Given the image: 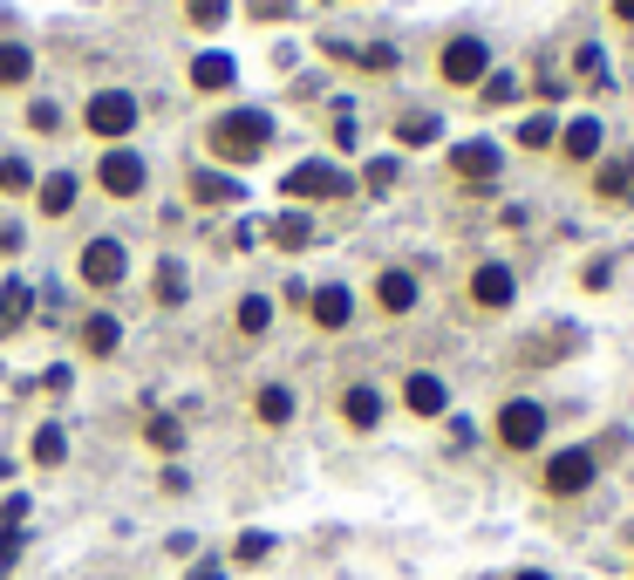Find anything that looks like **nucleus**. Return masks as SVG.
Instances as JSON below:
<instances>
[{
    "label": "nucleus",
    "instance_id": "obj_23",
    "mask_svg": "<svg viewBox=\"0 0 634 580\" xmlns=\"http://www.w3.org/2000/svg\"><path fill=\"white\" fill-rule=\"evenodd\" d=\"M600 198H634V158H614V164H600Z\"/></svg>",
    "mask_w": 634,
    "mask_h": 580
},
{
    "label": "nucleus",
    "instance_id": "obj_22",
    "mask_svg": "<svg viewBox=\"0 0 634 580\" xmlns=\"http://www.w3.org/2000/svg\"><path fill=\"white\" fill-rule=\"evenodd\" d=\"M314 239V219L308 212H281V219H273V246H287V254H294V246H308Z\"/></svg>",
    "mask_w": 634,
    "mask_h": 580
},
{
    "label": "nucleus",
    "instance_id": "obj_3",
    "mask_svg": "<svg viewBox=\"0 0 634 580\" xmlns=\"http://www.w3.org/2000/svg\"><path fill=\"white\" fill-rule=\"evenodd\" d=\"M498 437H505V451H532L546 437V403H532V396H512L498 410Z\"/></svg>",
    "mask_w": 634,
    "mask_h": 580
},
{
    "label": "nucleus",
    "instance_id": "obj_35",
    "mask_svg": "<svg viewBox=\"0 0 634 580\" xmlns=\"http://www.w3.org/2000/svg\"><path fill=\"white\" fill-rule=\"evenodd\" d=\"M355 62H362V69H396V48H389V41H375V48H362Z\"/></svg>",
    "mask_w": 634,
    "mask_h": 580
},
{
    "label": "nucleus",
    "instance_id": "obj_11",
    "mask_svg": "<svg viewBox=\"0 0 634 580\" xmlns=\"http://www.w3.org/2000/svg\"><path fill=\"white\" fill-rule=\"evenodd\" d=\"M402 403H410L417 417H444V410H450V390H444L430 369H417V375H402Z\"/></svg>",
    "mask_w": 634,
    "mask_h": 580
},
{
    "label": "nucleus",
    "instance_id": "obj_43",
    "mask_svg": "<svg viewBox=\"0 0 634 580\" xmlns=\"http://www.w3.org/2000/svg\"><path fill=\"white\" fill-rule=\"evenodd\" d=\"M0 246H14V233H0Z\"/></svg>",
    "mask_w": 634,
    "mask_h": 580
},
{
    "label": "nucleus",
    "instance_id": "obj_1",
    "mask_svg": "<svg viewBox=\"0 0 634 580\" xmlns=\"http://www.w3.org/2000/svg\"><path fill=\"white\" fill-rule=\"evenodd\" d=\"M266 144H273V110H225L212 123V150L225 164H252Z\"/></svg>",
    "mask_w": 634,
    "mask_h": 580
},
{
    "label": "nucleus",
    "instance_id": "obj_8",
    "mask_svg": "<svg viewBox=\"0 0 634 580\" xmlns=\"http://www.w3.org/2000/svg\"><path fill=\"white\" fill-rule=\"evenodd\" d=\"M348 192V171L335 164H294L287 171V198H341Z\"/></svg>",
    "mask_w": 634,
    "mask_h": 580
},
{
    "label": "nucleus",
    "instance_id": "obj_40",
    "mask_svg": "<svg viewBox=\"0 0 634 580\" xmlns=\"http://www.w3.org/2000/svg\"><path fill=\"white\" fill-rule=\"evenodd\" d=\"M185 580H225V567H219V560H198V567H191Z\"/></svg>",
    "mask_w": 634,
    "mask_h": 580
},
{
    "label": "nucleus",
    "instance_id": "obj_27",
    "mask_svg": "<svg viewBox=\"0 0 634 580\" xmlns=\"http://www.w3.org/2000/svg\"><path fill=\"white\" fill-rule=\"evenodd\" d=\"M519 144H525V150L560 144V123H552V110H546V116H525V123H519Z\"/></svg>",
    "mask_w": 634,
    "mask_h": 580
},
{
    "label": "nucleus",
    "instance_id": "obj_30",
    "mask_svg": "<svg viewBox=\"0 0 634 580\" xmlns=\"http://www.w3.org/2000/svg\"><path fill=\"white\" fill-rule=\"evenodd\" d=\"M144 437L158 444V451H185V423H177V417H150V423H144Z\"/></svg>",
    "mask_w": 634,
    "mask_h": 580
},
{
    "label": "nucleus",
    "instance_id": "obj_16",
    "mask_svg": "<svg viewBox=\"0 0 634 580\" xmlns=\"http://www.w3.org/2000/svg\"><path fill=\"white\" fill-rule=\"evenodd\" d=\"M560 150H567L573 164H587L594 150H600V116H580V123H567V131H560Z\"/></svg>",
    "mask_w": 634,
    "mask_h": 580
},
{
    "label": "nucleus",
    "instance_id": "obj_12",
    "mask_svg": "<svg viewBox=\"0 0 634 580\" xmlns=\"http://www.w3.org/2000/svg\"><path fill=\"white\" fill-rule=\"evenodd\" d=\"M341 417L355 423V431H375V423H383V390H375V383H355L341 396Z\"/></svg>",
    "mask_w": 634,
    "mask_h": 580
},
{
    "label": "nucleus",
    "instance_id": "obj_9",
    "mask_svg": "<svg viewBox=\"0 0 634 580\" xmlns=\"http://www.w3.org/2000/svg\"><path fill=\"white\" fill-rule=\"evenodd\" d=\"M96 178H103L110 198H137L144 192V158H137V150H110V158L96 164Z\"/></svg>",
    "mask_w": 634,
    "mask_h": 580
},
{
    "label": "nucleus",
    "instance_id": "obj_37",
    "mask_svg": "<svg viewBox=\"0 0 634 580\" xmlns=\"http://www.w3.org/2000/svg\"><path fill=\"white\" fill-rule=\"evenodd\" d=\"M266 553H273L266 533H246V540H239V560H246V567H252V560H266Z\"/></svg>",
    "mask_w": 634,
    "mask_h": 580
},
{
    "label": "nucleus",
    "instance_id": "obj_33",
    "mask_svg": "<svg viewBox=\"0 0 634 580\" xmlns=\"http://www.w3.org/2000/svg\"><path fill=\"white\" fill-rule=\"evenodd\" d=\"M185 14H191V28H206V35H212V28H219V21L233 14V8H225V0H191Z\"/></svg>",
    "mask_w": 634,
    "mask_h": 580
},
{
    "label": "nucleus",
    "instance_id": "obj_26",
    "mask_svg": "<svg viewBox=\"0 0 634 580\" xmlns=\"http://www.w3.org/2000/svg\"><path fill=\"white\" fill-rule=\"evenodd\" d=\"M266 328H273V300L266 294H246L239 300V335H266Z\"/></svg>",
    "mask_w": 634,
    "mask_h": 580
},
{
    "label": "nucleus",
    "instance_id": "obj_36",
    "mask_svg": "<svg viewBox=\"0 0 634 580\" xmlns=\"http://www.w3.org/2000/svg\"><path fill=\"white\" fill-rule=\"evenodd\" d=\"M28 123L35 131H62V110L55 103H28Z\"/></svg>",
    "mask_w": 634,
    "mask_h": 580
},
{
    "label": "nucleus",
    "instance_id": "obj_28",
    "mask_svg": "<svg viewBox=\"0 0 634 580\" xmlns=\"http://www.w3.org/2000/svg\"><path fill=\"white\" fill-rule=\"evenodd\" d=\"M62 458H69L62 423H41V431H35V465H62Z\"/></svg>",
    "mask_w": 634,
    "mask_h": 580
},
{
    "label": "nucleus",
    "instance_id": "obj_18",
    "mask_svg": "<svg viewBox=\"0 0 634 580\" xmlns=\"http://www.w3.org/2000/svg\"><path fill=\"white\" fill-rule=\"evenodd\" d=\"M116 342H123V321L116 314H89L83 321V348H89V356H116Z\"/></svg>",
    "mask_w": 634,
    "mask_h": 580
},
{
    "label": "nucleus",
    "instance_id": "obj_21",
    "mask_svg": "<svg viewBox=\"0 0 634 580\" xmlns=\"http://www.w3.org/2000/svg\"><path fill=\"white\" fill-rule=\"evenodd\" d=\"M191 198H206V206H233V198H239V178H219V171H191Z\"/></svg>",
    "mask_w": 634,
    "mask_h": 580
},
{
    "label": "nucleus",
    "instance_id": "obj_5",
    "mask_svg": "<svg viewBox=\"0 0 634 580\" xmlns=\"http://www.w3.org/2000/svg\"><path fill=\"white\" fill-rule=\"evenodd\" d=\"M594 485V451H552L546 458V492L552 498H573Z\"/></svg>",
    "mask_w": 634,
    "mask_h": 580
},
{
    "label": "nucleus",
    "instance_id": "obj_41",
    "mask_svg": "<svg viewBox=\"0 0 634 580\" xmlns=\"http://www.w3.org/2000/svg\"><path fill=\"white\" fill-rule=\"evenodd\" d=\"M614 14H621V21H634V0H614Z\"/></svg>",
    "mask_w": 634,
    "mask_h": 580
},
{
    "label": "nucleus",
    "instance_id": "obj_14",
    "mask_svg": "<svg viewBox=\"0 0 634 580\" xmlns=\"http://www.w3.org/2000/svg\"><path fill=\"white\" fill-rule=\"evenodd\" d=\"M375 308H383V314H410L417 308V281H410V273H375Z\"/></svg>",
    "mask_w": 634,
    "mask_h": 580
},
{
    "label": "nucleus",
    "instance_id": "obj_6",
    "mask_svg": "<svg viewBox=\"0 0 634 580\" xmlns=\"http://www.w3.org/2000/svg\"><path fill=\"white\" fill-rule=\"evenodd\" d=\"M450 171H458L464 185H485V178H498V171H505V150L492 137H471V144L450 150Z\"/></svg>",
    "mask_w": 634,
    "mask_h": 580
},
{
    "label": "nucleus",
    "instance_id": "obj_24",
    "mask_svg": "<svg viewBox=\"0 0 634 580\" xmlns=\"http://www.w3.org/2000/svg\"><path fill=\"white\" fill-rule=\"evenodd\" d=\"M252 410H260V423H287V417H294V390H287V383H266Z\"/></svg>",
    "mask_w": 634,
    "mask_h": 580
},
{
    "label": "nucleus",
    "instance_id": "obj_31",
    "mask_svg": "<svg viewBox=\"0 0 634 580\" xmlns=\"http://www.w3.org/2000/svg\"><path fill=\"white\" fill-rule=\"evenodd\" d=\"M0 192H35V164L28 158H0Z\"/></svg>",
    "mask_w": 634,
    "mask_h": 580
},
{
    "label": "nucleus",
    "instance_id": "obj_42",
    "mask_svg": "<svg viewBox=\"0 0 634 580\" xmlns=\"http://www.w3.org/2000/svg\"><path fill=\"white\" fill-rule=\"evenodd\" d=\"M512 580H552V573H512Z\"/></svg>",
    "mask_w": 634,
    "mask_h": 580
},
{
    "label": "nucleus",
    "instance_id": "obj_17",
    "mask_svg": "<svg viewBox=\"0 0 634 580\" xmlns=\"http://www.w3.org/2000/svg\"><path fill=\"white\" fill-rule=\"evenodd\" d=\"M35 198H41L48 219H62L75 206V178H69V171H48V178H35Z\"/></svg>",
    "mask_w": 634,
    "mask_h": 580
},
{
    "label": "nucleus",
    "instance_id": "obj_7",
    "mask_svg": "<svg viewBox=\"0 0 634 580\" xmlns=\"http://www.w3.org/2000/svg\"><path fill=\"white\" fill-rule=\"evenodd\" d=\"M123 267H130L123 239H89V246H83V281H89V287H116Z\"/></svg>",
    "mask_w": 634,
    "mask_h": 580
},
{
    "label": "nucleus",
    "instance_id": "obj_19",
    "mask_svg": "<svg viewBox=\"0 0 634 580\" xmlns=\"http://www.w3.org/2000/svg\"><path fill=\"white\" fill-rule=\"evenodd\" d=\"M28 308H35L28 281H8V287H0V335H14V328L28 321Z\"/></svg>",
    "mask_w": 634,
    "mask_h": 580
},
{
    "label": "nucleus",
    "instance_id": "obj_13",
    "mask_svg": "<svg viewBox=\"0 0 634 580\" xmlns=\"http://www.w3.org/2000/svg\"><path fill=\"white\" fill-rule=\"evenodd\" d=\"M233 75H239L233 55H225V48H206V55L191 62V89H206V96H212V89H233Z\"/></svg>",
    "mask_w": 634,
    "mask_h": 580
},
{
    "label": "nucleus",
    "instance_id": "obj_2",
    "mask_svg": "<svg viewBox=\"0 0 634 580\" xmlns=\"http://www.w3.org/2000/svg\"><path fill=\"white\" fill-rule=\"evenodd\" d=\"M137 116H144V110H137L130 89H96V96H89V131H96V137H130Z\"/></svg>",
    "mask_w": 634,
    "mask_h": 580
},
{
    "label": "nucleus",
    "instance_id": "obj_39",
    "mask_svg": "<svg viewBox=\"0 0 634 580\" xmlns=\"http://www.w3.org/2000/svg\"><path fill=\"white\" fill-rule=\"evenodd\" d=\"M573 69H580V75H600V48H594V41L573 48Z\"/></svg>",
    "mask_w": 634,
    "mask_h": 580
},
{
    "label": "nucleus",
    "instance_id": "obj_34",
    "mask_svg": "<svg viewBox=\"0 0 634 580\" xmlns=\"http://www.w3.org/2000/svg\"><path fill=\"white\" fill-rule=\"evenodd\" d=\"M362 185H369V192H389V185H396V158H375V164L362 171Z\"/></svg>",
    "mask_w": 634,
    "mask_h": 580
},
{
    "label": "nucleus",
    "instance_id": "obj_25",
    "mask_svg": "<svg viewBox=\"0 0 634 580\" xmlns=\"http://www.w3.org/2000/svg\"><path fill=\"white\" fill-rule=\"evenodd\" d=\"M185 294H191V281H185V260H164V267H158V308H177Z\"/></svg>",
    "mask_w": 634,
    "mask_h": 580
},
{
    "label": "nucleus",
    "instance_id": "obj_20",
    "mask_svg": "<svg viewBox=\"0 0 634 580\" xmlns=\"http://www.w3.org/2000/svg\"><path fill=\"white\" fill-rule=\"evenodd\" d=\"M28 75H35V55L21 41H0V89H21Z\"/></svg>",
    "mask_w": 634,
    "mask_h": 580
},
{
    "label": "nucleus",
    "instance_id": "obj_10",
    "mask_svg": "<svg viewBox=\"0 0 634 580\" xmlns=\"http://www.w3.org/2000/svg\"><path fill=\"white\" fill-rule=\"evenodd\" d=\"M512 294H519V281H512V267H477L471 273V300H477V308H512Z\"/></svg>",
    "mask_w": 634,
    "mask_h": 580
},
{
    "label": "nucleus",
    "instance_id": "obj_32",
    "mask_svg": "<svg viewBox=\"0 0 634 580\" xmlns=\"http://www.w3.org/2000/svg\"><path fill=\"white\" fill-rule=\"evenodd\" d=\"M477 96H485V110H492V103H512V96H519V75H498V69H492L485 83H477Z\"/></svg>",
    "mask_w": 634,
    "mask_h": 580
},
{
    "label": "nucleus",
    "instance_id": "obj_38",
    "mask_svg": "<svg viewBox=\"0 0 634 580\" xmlns=\"http://www.w3.org/2000/svg\"><path fill=\"white\" fill-rule=\"evenodd\" d=\"M294 0H252V21H287Z\"/></svg>",
    "mask_w": 634,
    "mask_h": 580
},
{
    "label": "nucleus",
    "instance_id": "obj_15",
    "mask_svg": "<svg viewBox=\"0 0 634 580\" xmlns=\"http://www.w3.org/2000/svg\"><path fill=\"white\" fill-rule=\"evenodd\" d=\"M308 308H314V321H321V328H348L355 300H348V287H335V281H327V287H314V300H308Z\"/></svg>",
    "mask_w": 634,
    "mask_h": 580
},
{
    "label": "nucleus",
    "instance_id": "obj_4",
    "mask_svg": "<svg viewBox=\"0 0 634 580\" xmlns=\"http://www.w3.org/2000/svg\"><path fill=\"white\" fill-rule=\"evenodd\" d=\"M492 75V48L477 41V35H458L444 48V83H458V89H477Z\"/></svg>",
    "mask_w": 634,
    "mask_h": 580
},
{
    "label": "nucleus",
    "instance_id": "obj_29",
    "mask_svg": "<svg viewBox=\"0 0 634 580\" xmlns=\"http://www.w3.org/2000/svg\"><path fill=\"white\" fill-rule=\"evenodd\" d=\"M396 137H402V144H437V116H430V110H410V116L396 123Z\"/></svg>",
    "mask_w": 634,
    "mask_h": 580
}]
</instances>
